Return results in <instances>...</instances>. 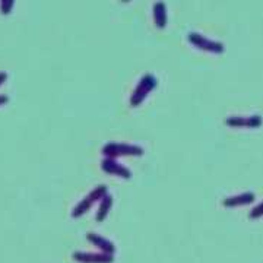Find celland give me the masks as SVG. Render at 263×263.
Segmentation results:
<instances>
[{"label":"cell","instance_id":"cell-1","mask_svg":"<svg viewBox=\"0 0 263 263\" xmlns=\"http://www.w3.org/2000/svg\"><path fill=\"white\" fill-rule=\"evenodd\" d=\"M103 154L105 155V158L127 157V155L141 157L143 155V149L138 145H129V143H107L104 145Z\"/></svg>","mask_w":263,"mask_h":263},{"label":"cell","instance_id":"cell-2","mask_svg":"<svg viewBox=\"0 0 263 263\" xmlns=\"http://www.w3.org/2000/svg\"><path fill=\"white\" fill-rule=\"evenodd\" d=\"M157 78L152 75H145L142 76L141 81H139V84L138 86L135 88V91H133V94L130 97V105L132 107H138L139 104L143 103V100L148 97L151 91L157 86Z\"/></svg>","mask_w":263,"mask_h":263},{"label":"cell","instance_id":"cell-3","mask_svg":"<svg viewBox=\"0 0 263 263\" xmlns=\"http://www.w3.org/2000/svg\"><path fill=\"white\" fill-rule=\"evenodd\" d=\"M105 195H107V187H105V186H98V187H95L88 196H85V199H82V200L73 208L72 216H73V218L82 216L85 212H88V211L91 209V206L94 205L97 200L103 199Z\"/></svg>","mask_w":263,"mask_h":263},{"label":"cell","instance_id":"cell-4","mask_svg":"<svg viewBox=\"0 0 263 263\" xmlns=\"http://www.w3.org/2000/svg\"><path fill=\"white\" fill-rule=\"evenodd\" d=\"M189 41L199 50H203V51H209V53H215V54H221L224 53V44L219 43V41H212V40H208L206 37L197 34V32H190L189 34Z\"/></svg>","mask_w":263,"mask_h":263},{"label":"cell","instance_id":"cell-5","mask_svg":"<svg viewBox=\"0 0 263 263\" xmlns=\"http://www.w3.org/2000/svg\"><path fill=\"white\" fill-rule=\"evenodd\" d=\"M101 170L107 174H111V176H117V177H122V179H130L132 173L126 167L120 165L119 162H116L113 158H104L101 161Z\"/></svg>","mask_w":263,"mask_h":263},{"label":"cell","instance_id":"cell-6","mask_svg":"<svg viewBox=\"0 0 263 263\" xmlns=\"http://www.w3.org/2000/svg\"><path fill=\"white\" fill-rule=\"evenodd\" d=\"M73 259L79 263H111L114 260L113 254L84 253V252H75Z\"/></svg>","mask_w":263,"mask_h":263},{"label":"cell","instance_id":"cell-7","mask_svg":"<svg viewBox=\"0 0 263 263\" xmlns=\"http://www.w3.org/2000/svg\"><path fill=\"white\" fill-rule=\"evenodd\" d=\"M262 117L254 114L252 117H228L227 119V124L231 127H260L262 126Z\"/></svg>","mask_w":263,"mask_h":263},{"label":"cell","instance_id":"cell-8","mask_svg":"<svg viewBox=\"0 0 263 263\" xmlns=\"http://www.w3.org/2000/svg\"><path fill=\"white\" fill-rule=\"evenodd\" d=\"M86 238H88V241H89L91 245H94L97 249H100V250H101V253H107V254L116 253V247H114L113 243H111L110 240L104 238L103 235L89 233V234L86 235Z\"/></svg>","mask_w":263,"mask_h":263},{"label":"cell","instance_id":"cell-9","mask_svg":"<svg viewBox=\"0 0 263 263\" xmlns=\"http://www.w3.org/2000/svg\"><path fill=\"white\" fill-rule=\"evenodd\" d=\"M254 200V195L252 192L249 193H241V195H235V196L227 197L226 200L222 202L226 206L235 208V206H243V205H249Z\"/></svg>","mask_w":263,"mask_h":263},{"label":"cell","instance_id":"cell-10","mask_svg":"<svg viewBox=\"0 0 263 263\" xmlns=\"http://www.w3.org/2000/svg\"><path fill=\"white\" fill-rule=\"evenodd\" d=\"M154 19H155V25L158 28H165L167 27V8L164 5V2H157L154 5Z\"/></svg>","mask_w":263,"mask_h":263},{"label":"cell","instance_id":"cell-11","mask_svg":"<svg viewBox=\"0 0 263 263\" xmlns=\"http://www.w3.org/2000/svg\"><path fill=\"white\" fill-rule=\"evenodd\" d=\"M111 205H113V197L111 195H105V196L101 199V203H100V208H98V211H97V221L98 222H101L105 219V216L108 215V212H110V209H111Z\"/></svg>","mask_w":263,"mask_h":263},{"label":"cell","instance_id":"cell-12","mask_svg":"<svg viewBox=\"0 0 263 263\" xmlns=\"http://www.w3.org/2000/svg\"><path fill=\"white\" fill-rule=\"evenodd\" d=\"M15 6V2H0V10L2 13H10L12 8Z\"/></svg>","mask_w":263,"mask_h":263},{"label":"cell","instance_id":"cell-13","mask_svg":"<svg viewBox=\"0 0 263 263\" xmlns=\"http://www.w3.org/2000/svg\"><path fill=\"white\" fill-rule=\"evenodd\" d=\"M260 216H263V202L260 203V205L254 206L253 209H252V212H250V218H253V219H256V218H260Z\"/></svg>","mask_w":263,"mask_h":263},{"label":"cell","instance_id":"cell-14","mask_svg":"<svg viewBox=\"0 0 263 263\" xmlns=\"http://www.w3.org/2000/svg\"><path fill=\"white\" fill-rule=\"evenodd\" d=\"M6 78H8V73H5V72H0V85L6 81Z\"/></svg>","mask_w":263,"mask_h":263},{"label":"cell","instance_id":"cell-15","mask_svg":"<svg viewBox=\"0 0 263 263\" xmlns=\"http://www.w3.org/2000/svg\"><path fill=\"white\" fill-rule=\"evenodd\" d=\"M8 103V97L6 95H0V105H3V104Z\"/></svg>","mask_w":263,"mask_h":263}]
</instances>
